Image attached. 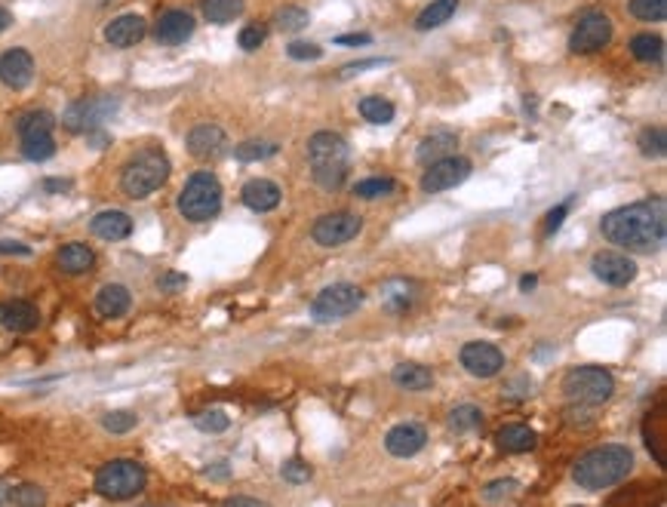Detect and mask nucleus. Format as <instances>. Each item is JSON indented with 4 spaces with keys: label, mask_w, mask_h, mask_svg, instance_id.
<instances>
[{
    "label": "nucleus",
    "mask_w": 667,
    "mask_h": 507,
    "mask_svg": "<svg viewBox=\"0 0 667 507\" xmlns=\"http://www.w3.org/2000/svg\"><path fill=\"white\" fill-rule=\"evenodd\" d=\"M603 237L630 253H655L664 244V200H640L603 216Z\"/></svg>",
    "instance_id": "1"
},
{
    "label": "nucleus",
    "mask_w": 667,
    "mask_h": 507,
    "mask_svg": "<svg viewBox=\"0 0 667 507\" xmlns=\"http://www.w3.org/2000/svg\"><path fill=\"white\" fill-rule=\"evenodd\" d=\"M634 470V452L627 446H597V449L584 452L572 467V480L588 492L609 489L621 483Z\"/></svg>",
    "instance_id": "2"
},
{
    "label": "nucleus",
    "mask_w": 667,
    "mask_h": 507,
    "mask_svg": "<svg viewBox=\"0 0 667 507\" xmlns=\"http://www.w3.org/2000/svg\"><path fill=\"white\" fill-rule=\"evenodd\" d=\"M307 160L314 182L324 191H339L348 179V145L335 132H314L307 138Z\"/></svg>",
    "instance_id": "3"
},
{
    "label": "nucleus",
    "mask_w": 667,
    "mask_h": 507,
    "mask_svg": "<svg viewBox=\"0 0 667 507\" xmlns=\"http://www.w3.org/2000/svg\"><path fill=\"white\" fill-rule=\"evenodd\" d=\"M170 179V160H166L164 151H138L120 173V188L127 197L133 200H145L154 191H160V185Z\"/></svg>",
    "instance_id": "4"
},
{
    "label": "nucleus",
    "mask_w": 667,
    "mask_h": 507,
    "mask_svg": "<svg viewBox=\"0 0 667 507\" xmlns=\"http://www.w3.org/2000/svg\"><path fill=\"white\" fill-rule=\"evenodd\" d=\"M222 209V185L212 173H194L179 194V212L188 222H209Z\"/></svg>",
    "instance_id": "5"
},
{
    "label": "nucleus",
    "mask_w": 667,
    "mask_h": 507,
    "mask_svg": "<svg viewBox=\"0 0 667 507\" xmlns=\"http://www.w3.org/2000/svg\"><path fill=\"white\" fill-rule=\"evenodd\" d=\"M145 483H148L145 467L138 465V461H129V458L108 461V465L95 474V492L105 498H111V502H123V498L138 495V492L145 489Z\"/></svg>",
    "instance_id": "6"
},
{
    "label": "nucleus",
    "mask_w": 667,
    "mask_h": 507,
    "mask_svg": "<svg viewBox=\"0 0 667 507\" xmlns=\"http://www.w3.org/2000/svg\"><path fill=\"white\" fill-rule=\"evenodd\" d=\"M563 394L578 406H600L615 394V378L612 372L600 369V366H578L563 378Z\"/></svg>",
    "instance_id": "7"
},
{
    "label": "nucleus",
    "mask_w": 667,
    "mask_h": 507,
    "mask_svg": "<svg viewBox=\"0 0 667 507\" xmlns=\"http://www.w3.org/2000/svg\"><path fill=\"white\" fill-rule=\"evenodd\" d=\"M363 305V289L354 283H333L320 289V296L311 305V317L317 323H333L348 314H354Z\"/></svg>",
    "instance_id": "8"
},
{
    "label": "nucleus",
    "mask_w": 667,
    "mask_h": 507,
    "mask_svg": "<svg viewBox=\"0 0 667 507\" xmlns=\"http://www.w3.org/2000/svg\"><path fill=\"white\" fill-rule=\"evenodd\" d=\"M609 40H612L609 16H606L603 10H588V13H582L575 31H572L569 49H572V53H578V56H591V53H600V49H603Z\"/></svg>",
    "instance_id": "9"
},
{
    "label": "nucleus",
    "mask_w": 667,
    "mask_h": 507,
    "mask_svg": "<svg viewBox=\"0 0 667 507\" xmlns=\"http://www.w3.org/2000/svg\"><path fill=\"white\" fill-rule=\"evenodd\" d=\"M360 227H363V218L357 216V212H348V209L326 212V216H320L317 222H314L311 237H314V244H320V246H344L360 234Z\"/></svg>",
    "instance_id": "10"
},
{
    "label": "nucleus",
    "mask_w": 667,
    "mask_h": 507,
    "mask_svg": "<svg viewBox=\"0 0 667 507\" xmlns=\"http://www.w3.org/2000/svg\"><path fill=\"white\" fill-rule=\"evenodd\" d=\"M114 111H117V99H108V95H99V99H77L65 108L62 123L68 132H93Z\"/></svg>",
    "instance_id": "11"
},
{
    "label": "nucleus",
    "mask_w": 667,
    "mask_h": 507,
    "mask_svg": "<svg viewBox=\"0 0 667 507\" xmlns=\"http://www.w3.org/2000/svg\"><path fill=\"white\" fill-rule=\"evenodd\" d=\"M467 175H471V160L452 154V157H443L428 166V173L422 175V191L424 194H443V191L461 185Z\"/></svg>",
    "instance_id": "12"
},
{
    "label": "nucleus",
    "mask_w": 667,
    "mask_h": 507,
    "mask_svg": "<svg viewBox=\"0 0 667 507\" xmlns=\"http://www.w3.org/2000/svg\"><path fill=\"white\" fill-rule=\"evenodd\" d=\"M461 366L474 378H493L504 369V354L489 342H471L461 348Z\"/></svg>",
    "instance_id": "13"
},
{
    "label": "nucleus",
    "mask_w": 667,
    "mask_h": 507,
    "mask_svg": "<svg viewBox=\"0 0 667 507\" xmlns=\"http://www.w3.org/2000/svg\"><path fill=\"white\" fill-rule=\"evenodd\" d=\"M188 151H191V157L203 160V164H212V160L225 157V151H228V136H225V129L216 127V123H200V127H194L188 132Z\"/></svg>",
    "instance_id": "14"
},
{
    "label": "nucleus",
    "mask_w": 667,
    "mask_h": 507,
    "mask_svg": "<svg viewBox=\"0 0 667 507\" xmlns=\"http://www.w3.org/2000/svg\"><path fill=\"white\" fill-rule=\"evenodd\" d=\"M34 80V56L22 47L0 53V84L10 90H25Z\"/></svg>",
    "instance_id": "15"
},
{
    "label": "nucleus",
    "mask_w": 667,
    "mask_h": 507,
    "mask_svg": "<svg viewBox=\"0 0 667 507\" xmlns=\"http://www.w3.org/2000/svg\"><path fill=\"white\" fill-rule=\"evenodd\" d=\"M591 271L597 280L609 283V286H627L636 277V264L621 253H597L591 259Z\"/></svg>",
    "instance_id": "16"
},
{
    "label": "nucleus",
    "mask_w": 667,
    "mask_h": 507,
    "mask_svg": "<svg viewBox=\"0 0 667 507\" xmlns=\"http://www.w3.org/2000/svg\"><path fill=\"white\" fill-rule=\"evenodd\" d=\"M424 443H428V431L415 422H403L397 428L387 431L385 437V449L397 455V458H413L415 452L424 449Z\"/></svg>",
    "instance_id": "17"
},
{
    "label": "nucleus",
    "mask_w": 667,
    "mask_h": 507,
    "mask_svg": "<svg viewBox=\"0 0 667 507\" xmlns=\"http://www.w3.org/2000/svg\"><path fill=\"white\" fill-rule=\"evenodd\" d=\"M145 34H148V22L138 16V13H123V16L108 22L105 28V40L117 49L136 47V43H142Z\"/></svg>",
    "instance_id": "18"
},
{
    "label": "nucleus",
    "mask_w": 667,
    "mask_h": 507,
    "mask_svg": "<svg viewBox=\"0 0 667 507\" xmlns=\"http://www.w3.org/2000/svg\"><path fill=\"white\" fill-rule=\"evenodd\" d=\"M40 323V311L25 298H10L0 301V326L10 333H31Z\"/></svg>",
    "instance_id": "19"
},
{
    "label": "nucleus",
    "mask_w": 667,
    "mask_h": 507,
    "mask_svg": "<svg viewBox=\"0 0 667 507\" xmlns=\"http://www.w3.org/2000/svg\"><path fill=\"white\" fill-rule=\"evenodd\" d=\"M154 34H157V43H164V47H179V43H185L194 34V16L185 10H166L157 19Z\"/></svg>",
    "instance_id": "20"
},
{
    "label": "nucleus",
    "mask_w": 667,
    "mask_h": 507,
    "mask_svg": "<svg viewBox=\"0 0 667 507\" xmlns=\"http://www.w3.org/2000/svg\"><path fill=\"white\" fill-rule=\"evenodd\" d=\"M90 227H93L95 237L108 240V244H117V240H127L129 234H133V218L120 209H105L93 218Z\"/></svg>",
    "instance_id": "21"
},
{
    "label": "nucleus",
    "mask_w": 667,
    "mask_h": 507,
    "mask_svg": "<svg viewBox=\"0 0 667 507\" xmlns=\"http://www.w3.org/2000/svg\"><path fill=\"white\" fill-rule=\"evenodd\" d=\"M419 298V286L406 277H397V280H387L381 286V305H385L387 314H406L409 307Z\"/></svg>",
    "instance_id": "22"
},
{
    "label": "nucleus",
    "mask_w": 667,
    "mask_h": 507,
    "mask_svg": "<svg viewBox=\"0 0 667 507\" xmlns=\"http://www.w3.org/2000/svg\"><path fill=\"white\" fill-rule=\"evenodd\" d=\"M129 305H133V296H129V289L120 283L102 286L99 296H95V314L105 320H117V317H123V314H129Z\"/></svg>",
    "instance_id": "23"
},
{
    "label": "nucleus",
    "mask_w": 667,
    "mask_h": 507,
    "mask_svg": "<svg viewBox=\"0 0 667 507\" xmlns=\"http://www.w3.org/2000/svg\"><path fill=\"white\" fill-rule=\"evenodd\" d=\"M458 151V136L456 132H431L428 138H422L419 148H415V160L424 166L437 164L443 157H452Z\"/></svg>",
    "instance_id": "24"
},
{
    "label": "nucleus",
    "mask_w": 667,
    "mask_h": 507,
    "mask_svg": "<svg viewBox=\"0 0 667 507\" xmlns=\"http://www.w3.org/2000/svg\"><path fill=\"white\" fill-rule=\"evenodd\" d=\"M240 197H244V203L253 212H271V209H277V203H280V188H277V182H271V179H253L244 185Z\"/></svg>",
    "instance_id": "25"
},
{
    "label": "nucleus",
    "mask_w": 667,
    "mask_h": 507,
    "mask_svg": "<svg viewBox=\"0 0 667 507\" xmlns=\"http://www.w3.org/2000/svg\"><path fill=\"white\" fill-rule=\"evenodd\" d=\"M56 262H58V268L65 271V274H90V271L95 268V253L90 246H84V244H68V246H62L58 249V255H56Z\"/></svg>",
    "instance_id": "26"
},
{
    "label": "nucleus",
    "mask_w": 667,
    "mask_h": 507,
    "mask_svg": "<svg viewBox=\"0 0 667 507\" xmlns=\"http://www.w3.org/2000/svg\"><path fill=\"white\" fill-rule=\"evenodd\" d=\"M394 385L403 387V391H428L434 385V372L422 363H397L391 372Z\"/></svg>",
    "instance_id": "27"
},
{
    "label": "nucleus",
    "mask_w": 667,
    "mask_h": 507,
    "mask_svg": "<svg viewBox=\"0 0 667 507\" xmlns=\"http://www.w3.org/2000/svg\"><path fill=\"white\" fill-rule=\"evenodd\" d=\"M535 443H538V437H535V431L529 424H504L502 431H498V446H502L504 452H532Z\"/></svg>",
    "instance_id": "28"
},
{
    "label": "nucleus",
    "mask_w": 667,
    "mask_h": 507,
    "mask_svg": "<svg viewBox=\"0 0 667 507\" xmlns=\"http://www.w3.org/2000/svg\"><path fill=\"white\" fill-rule=\"evenodd\" d=\"M456 10H458V0H434V4L424 6V10L419 13L415 28H419V31H431V28L446 25V22L456 16Z\"/></svg>",
    "instance_id": "29"
},
{
    "label": "nucleus",
    "mask_w": 667,
    "mask_h": 507,
    "mask_svg": "<svg viewBox=\"0 0 667 507\" xmlns=\"http://www.w3.org/2000/svg\"><path fill=\"white\" fill-rule=\"evenodd\" d=\"M244 13V0H203V16L212 25H228Z\"/></svg>",
    "instance_id": "30"
},
{
    "label": "nucleus",
    "mask_w": 667,
    "mask_h": 507,
    "mask_svg": "<svg viewBox=\"0 0 667 507\" xmlns=\"http://www.w3.org/2000/svg\"><path fill=\"white\" fill-rule=\"evenodd\" d=\"M307 22H311L307 10H302V6H296V4L280 6V10L274 13V28H277V31H283V34L302 31V28H307Z\"/></svg>",
    "instance_id": "31"
},
{
    "label": "nucleus",
    "mask_w": 667,
    "mask_h": 507,
    "mask_svg": "<svg viewBox=\"0 0 667 507\" xmlns=\"http://www.w3.org/2000/svg\"><path fill=\"white\" fill-rule=\"evenodd\" d=\"M56 127V117L49 111H28L19 117L16 129L22 138H31V136H43V132H53Z\"/></svg>",
    "instance_id": "32"
},
{
    "label": "nucleus",
    "mask_w": 667,
    "mask_h": 507,
    "mask_svg": "<svg viewBox=\"0 0 667 507\" xmlns=\"http://www.w3.org/2000/svg\"><path fill=\"white\" fill-rule=\"evenodd\" d=\"M397 191V182L387 179V175H376V179H363L354 185V197L360 200H378V197H391Z\"/></svg>",
    "instance_id": "33"
},
{
    "label": "nucleus",
    "mask_w": 667,
    "mask_h": 507,
    "mask_svg": "<svg viewBox=\"0 0 667 507\" xmlns=\"http://www.w3.org/2000/svg\"><path fill=\"white\" fill-rule=\"evenodd\" d=\"M360 114L369 123H376V127H385V123L394 120V105L387 99H381V95H366L360 102Z\"/></svg>",
    "instance_id": "34"
},
{
    "label": "nucleus",
    "mask_w": 667,
    "mask_h": 507,
    "mask_svg": "<svg viewBox=\"0 0 667 507\" xmlns=\"http://www.w3.org/2000/svg\"><path fill=\"white\" fill-rule=\"evenodd\" d=\"M630 53H634V58H640V62H658L664 53V40L655 38V34H636L630 40Z\"/></svg>",
    "instance_id": "35"
},
{
    "label": "nucleus",
    "mask_w": 667,
    "mask_h": 507,
    "mask_svg": "<svg viewBox=\"0 0 667 507\" xmlns=\"http://www.w3.org/2000/svg\"><path fill=\"white\" fill-rule=\"evenodd\" d=\"M22 154L34 164L40 160H49L56 154V142H53V132H43V136H31V138H22Z\"/></svg>",
    "instance_id": "36"
},
{
    "label": "nucleus",
    "mask_w": 667,
    "mask_h": 507,
    "mask_svg": "<svg viewBox=\"0 0 667 507\" xmlns=\"http://www.w3.org/2000/svg\"><path fill=\"white\" fill-rule=\"evenodd\" d=\"M630 16L640 22H664L667 0H630Z\"/></svg>",
    "instance_id": "37"
},
{
    "label": "nucleus",
    "mask_w": 667,
    "mask_h": 507,
    "mask_svg": "<svg viewBox=\"0 0 667 507\" xmlns=\"http://www.w3.org/2000/svg\"><path fill=\"white\" fill-rule=\"evenodd\" d=\"M280 151L277 148V142H259V138H249V142H240L237 151H234V157L244 160V164H249V160H265V157H274V154Z\"/></svg>",
    "instance_id": "38"
},
{
    "label": "nucleus",
    "mask_w": 667,
    "mask_h": 507,
    "mask_svg": "<svg viewBox=\"0 0 667 507\" xmlns=\"http://www.w3.org/2000/svg\"><path fill=\"white\" fill-rule=\"evenodd\" d=\"M483 424V413L476 406H456L452 409V415H449V428H456L458 433H471V431H476Z\"/></svg>",
    "instance_id": "39"
},
{
    "label": "nucleus",
    "mask_w": 667,
    "mask_h": 507,
    "mask_svg": "<svg viewBox=\"0 0 667 507\" xmlns=\"http://www.w3.org/2000/svg\"><path fill=\"white\" fill-rule=\"evenodd\" d=\"M664 129H643L640 132V151H643V157H664V151H667V145H664Z\"/></svg>",
    "instance_id": "40"
},
{
    "label": "nucleus",
    "mask_w": 667,
    "mask_h": 507,
    "mask_svg": "<svg viewBox=\"0 0 667 507\" xmlns=\"http://www.w3.org/2000/svg\"><path fill=\"white\" fill-rule=\"evenodd\" d=\"M194 424L200 428L203 433H222V431H228V424H231V418L222 413V409H207V413H200L194 418Z\"/></svg>",
    "instance_id": "41"
},
{
    "label": "nucleus",
    "mask_w": 667,
    "mask_h": 507,
    "mask_svg": "<svg viewBox=\"0 0 667 507\" xmlns=\"http://www.w3.org/2000/svg\"><path fill=\"white\" fill-rule=\"evenodd\" d=\"M102 428L111 433H127L136 428V413H127V409H117V413H108L102 418Z\"/></svg>",
    "instance_id": "42"
},
{
    "label": "nucleus",
    "mask_w": 667,
    "mask_h": 507,
    "mask_svg": "<svg viewBox=\"0 0 667 507\" xmlns=\"http://www.w3.org/2000/svg\"><path fill=\"white\" fill-rule=\"evenodd\" d=\"M47 502V495L31 486V483H22V486H13L10 489V504H43Z\"/></svg>",
    "instance_id": "43"
},
{
    "label": "nucleus",
    "mask_w": 667,
    "mask_h": 507,
    "mask_svg": "<svg viewBox=\"0 0 667 507\" xmlns=\"http://www.w3.org/2000/svg\"><path fill=\"white\" fill-rule=\"evenodd\" d=\"M265 38H268V28L265 25H246L244 31H240L237 43H240V49L253 53V49H259L262 43H265Z\"/></svg>",
    "instance_id": "44"
},
{
    "label": "nucleus",
    "mask_w": 667,
    "mask_h": 507,
    "mask_svg": "<svg viewBox=\"0 0 667 507\" xmlns=\"http://www.w3.org/2000/svg\"><path fill=\"white\" fill-rule=\"evenodd\" d=\"M289 58H296V62H317L320 56H324V49L317 47V43H307V40H292L289 43Z\"/></svg>",
    "instance_id": "45"
},
{
    "label": "nucleus",
    "mask_w": 667,
    "mask_h": 507,
    "mask_svg": "<svg viewBox=\"0 0 667 507\" xmlns=\"http://www.w3.org/2000/svg\"><path fill=\"white\" fill-rule=\"evenodd\" d=\"M283 480L292 483V486H298V483L311 480V467H307V461H302V458L286 461V465H283Z\"/></svg>",
    "instance_id": "46"
},
{
    "label": "nucleus",
    "mask_w": 667,
    "mask_h": 507,
    "mask_svg": "<svg viewBox=\"0 0 667 507\" xmlns=\"http://www.w3.org/2000/svg\"><path fill=\"white\" fill-rule=\"evenodd\" d=\"M185 283H188V277H185V274H173V271H170V274H164V277L157 280V286H160L164 292H175V289H182Z\"/></svg>",
    "instance_id": "47"
},
{
    "label": "nucleus",
    "mask_w": 667,
    "mask_h": 507,
    "mask_svg": "<svg viewBox=\"0 0 667 507\" xmlns=\"http://www.w3.org/2000/svg\"><path fill=\"white\" fill-rule=\"evenodd\" d=\"M517 492V480H495L493 486L486 489V498H498V495H514Z\"/></svg>",
    "instance_id": "48"
},
{
    "label": "nucleus",
    "mask_w": 667,
    "mask_h": 507,
    "mask_svg": "<svg viewBox=\"0 0 667 507\" xmlns=\"http://www.w3.org/2000/svg\"><path fill=\"white\" fill-rule=\"evenodd\" d=\"M378 65H385V58H366V62H354V65H348V68L342 71V77H351V75H363V71H369V68H378Z\"/></svg>",
    "instance_id": "49"
},
{
    "label": "nucleus",
    "mask_w": 667,
    "mask_h": 507,
    "mask_svg": "<svg viewBox=\"0 0 667 507\" xmlns=\"http://www.w3.org/2000/svg\"><path fill=\"white\" fill-rule=\"evenodd\" d=\"M569 203H572V200H569ZM569 203H563V207H556V209L547 212V225H545V231H547V234H554L556 227L563 225V218H566V212H569Z\"/></svg>",
    "instance_id": "50"
},
{
    "label": "nucleus",
    "mask_w": 667,
    "mask_h": 507,
    "mask_svg": "<svg viewBox=\"0 0 667 507\" xmlns=\"http://www.w3.org/2000/svg\"><path fill=\"white\" fill-rule=\"evenodd\" d=\"M339 47H366V43H372V34H342V38H335Z\"/></svg>",
    "instance_id": "51"
},
{
    "label": "nucleus",
    "mask_w": 667,
    "mask_h": 507,
    "mask_svg": "<svg viewBox=\"0 0 667 507\" xmlns=\"http://www.w3.org/2000/svg\"><path fill=\"white\" fill-rule=\"evenodd\" d=\"M0 253L4 255H31V249L22 246V244H13V240H0Z\"/></svg>",
    "instance_id": "52"
},
{
    "label": "nucleus",
    "mask_w": 667,
    "mask_h": 507,
    "mask_svg": "<svg viewBox=\"0 0 667 507\" xmlns=\"http://www.w3.org/2000/svg\"><path fill=\"white\" fill-rule=\"evenodd\" d=\"M43 188L53 191V194H58V191L71 188V182H68V179H47V182H43Z\"/></svg>",
    "instance_id": "53"
},
{
    "label": "nucleus",
    "mask_w": 667,
    "mask_h": 507,
    "mask_svg": "<svg viewBox=\"0 0 667 507\" xmlns=\"http://www.w3.org/2000/svg\"><path fill=\"white\" fill-rule=\"evenodd\" d=\"M535 283H538V277H535V274H526L523 280H520V289L529 292V289H535Z\"/></svg>",
    "instance_id": "54"
},
{
    "label": "nucleus",
    "mask_w": 667,
    "mask_h": 507,
    "mask_svg": "<svg viewBox=\"0 0 667 507\" xmlns=\"http://www.w3.org/2000/svg\"><path fill=\"white\" fill-rule=\"evenodd\" d=\"M10 25H13L10 10H4V6H0V31H6V28H10Z\"/></svg>",
    "instance_id": "55"
},
{
    "label": "nucleus",
    "mask_w": 667,
    "mask_h": 507,
    "mask_svg": "<svg viewBox=\"0 0 667 507\" xmlns=\"http://www.w3.org/2000/svg\"><path fill=\"white\" fill-rule=\"evenodd\" d=\"M10 483H4V480H0V504H10Z\"/></svg>",
    "instance_id": "56"
},
{
    "label": "nucleus",
    "mask_w": 667,
    "mask_h": 507,
    "mask_svg": "<svg viewBox=\"0 0 667 507\" xmlns=\"http://www.w3.org/2000/svg\"><path fill=\"white\" fill-rule=\"evenodd\" d=\"M228 504H259V498H244V495H234V498H228Z\"/></svg>",
    "instance_id": "57"
},
{
    "label": "nucleus",
    "mask_w": 667,
    "mask_h": 507,
    "mask_svg": "<svg viewBox=\"0 0 667 507\" xmlns=\"http://www.w3.org/2000/svg\"><path fill=\"white\" fill-rule=\"evenodd\" d=\"M207 474H209V476H228V467H225V465H218V467H207Z\"/></svg>",
    "instance_id": "58"
}]
</instances>
